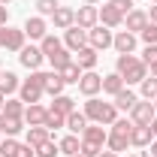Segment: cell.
Returning <instances> with one entry per match:
<instances>
[{"instance_id": "11a10c76", "label": "cell", "mask_w": 157, "mask_h": 157, "mask_svg": "<svg viewBox=\"0 0 157 157\" xmlns=\"http://www.w3.org/2000/svg\"><path fill=\"white\" fill-rule=\"evenodd\" d=\"M73 157H85V154H73Z\"/></svg>"}, {"instance_id": "f1b7e54d", "label": "cell", "mask_w": 157, "mask_h": 157, "mask_svg": "<svg viewBox=\"0 0 157 157\" xmlns=\"http://www.w3.org/2000/svg\"><path fill=\"white\" fill-rule=\"evenodd\" d=\"M45 139H52V130H45V127H27V139H24L27 145L36 148V145H42Z\"/></svg>"}, {"instance_id": "ab89813d", "label": "cell", "mask_w": 157, "mask_h": 157, "mask_svg": "<svg viewBox=\"0 0 157 157\" xmlns=\"http://www.w3.org/2000/svg\"><path fill=\"white\" fill-rule=\"evenodd\" d=\"M109 3L115 6V9L121 12V15H127V12H133V9H136V6H133L136 0H109Z\"/></svg>"}, {"instance_id": "ee69618b", "label": "cell", "mask_w": 157, "mask_h": 157, "mask_svg": "<svg viewBox=\"0 0 157 157\" xmlns=\"http://www.w3.org/2000/svg\"><path fill=\"white\" fill-rule=\"evenodd\" d=\"M148 151H151V157H157V139L151 142V145H148Z\"/></svg>"}, {"instance_id": "ac0fdd59", "label": "cell", "mask_w": 157, "mask_h": 157, "mask_svg": "<svg viewBox=\"0 0 157 157\" xmlns=\"http://www.w3.org/2000/svg\"><path fill=\"white\" fill-rule=\"evenodd\" d=\"M100 24L103 27H121L124 24V15L118 12L112 3H106V6H100Z\"/></svg>"}, {"instance_id": "277c9868", "label": "cell", "mask_w": 157, "mask_h": 157, "mask_svg": "<svg viewBox=\"0 0 157 157\" xmlns=\"http://www.w3.org/2000/svg\"><path fill=\"white\" fill-rule=\"evenodd\" d=\"M27 45V36H24V30L21 27H0V48H6V52H21Z\"/></svg>"}, {"instance_id": "4dcf8cb0", "label": "cell", "mask_w": 157, "mask_h": 157, "mask_svg": "<svg viewBox=\"0 0 157 157\" xmlns=\"http://www.w3.org/2000/svg\"><path fill=\"white\" fill-rule=\"evenodd\" d=\"M39 48H42V55H45V60H48L55 52H60V48H63V42H60L58 36H52V33H48V36L39 39Z\"/></svg>"}, {"instance_id": "f907efd6", "label": "cell", "mask_w": 157, "mask_h": 157, "mask_svg": "<svg viewBox=\"0 0 157 157\" xmlns=\"http://www.w3.org/2000/svg\"><path fill=\"white\" fill-rule=\"evenodd\" d=\"M0 3H3V6H9V3H12V0H0Z\"/></svg>"}, {"instance_id": "d4e9b609", "label": "cell", "mask_w": 157, "mask_h": 157, "mask_svg": "<svg viewBox=\"0 0 157 157\" xmlns=\"http://www.w3.org/2000/svg\"><path fill=\"white\" fill-rule=\"evenodd\" d=\"M58 148H60V154H67V157H73L82 151V139L76 136V133H67L63 139H58Z\"/></svg>"}, {"instance_id": "7dc6e473", "label": "cell", "mask_w": 157, "mask_h": 157, "mask_svg": "<svg viewBox=\"0 0 157 157\" xmlns=\"http://www.w3.org/2000/svg\"><path fill=\"white\" fill-rule=\"evenodd\" d=\"M151 133H154V139H157V118L151 121Z\"/></svg>"}, {"instance_id": "484cf974", "label": "cell", "mask_w": 157, "mask_h": 157, "mask_svg": "<svg viewBox=\"0 0 157 157\" xmlns=\"http://www.w3.org/2000/svg\"><path fill=\"white\" fill-rule=\"evenodd\" d=\"M127 85H124V78L118 76V73H109V76H103V94H109V97H115L118 91H124Z\"/></svg>"}, {"instance_id": "4fadbf2b", "label": "cell", "mask_w": 157, "mask_h": 157, "mask_svg": "<svg viewBox=\"0 0 157 157\" xmlns=\"http://www.w3.org/2000/svg\"><path fill=\"white\" fill-rule=\"evenodd\" d=\"M63 88H67V82L60 78L58 70H48V73H42V91H45L48 97H58V94H63Z\"/></svg>"}, {"instance_id": "7bdbcfd3", "label": "cell", "mask_w": 157, "mask_h": 157, "mask_svg": "<svg viewBox=\"0 0 157 157\" xmlns=\"http://www.w3.org/2000/svg\"><path fill=\"white\" fill-rule=\"evenodd\" d=\"M148 21H154V24H157V3L151 6V12H148Z\"/></svg>"}, {"instance_id": "f6af8a7d", "label": "cell", "mask_w": 157, "mask_h": 157, "mask_svg": "<svg viewBox=\"0 0 157 157\" xmlns=\"http://www.w3.org/2000/svg\"><path fill=\"white\" fill-rule=\"evenodd\" d=\"M100 157H121V154H115V151H109V148H103V154Z\"/></svg>"}, {"instance_id": "44dd1931", "label": "cell", "mask_w": 157, "mask_h": 157, "mask_svg": "<svg viewBox=\"0 0 157 157\" xmlns=\"http://www.w3.org/2000/svg\"><path fill=\"white\" fill-rule=\"evenodd\" d=\"M55 100V103H52V106H48V112H58V115H73V112H76V100L73 97H67V94H58V97H52Z\"/></svg>"}, {"instance_id": "836d02e7", "label": "cell", "mask_w": 157, "mask_h": 157, "mask_svg": "<svg viewBox=\"0 0 157 157\" xmlns=\"http://www.w3.org/2000/svg\"><path fill=\"white\" fill-rule=\"evenodd\" d=\"M58 154H60V148L55 139H45L42 145H36V157H58Z\"/></svg>"}, {"instance_id": "52a82bcc", "label": "cell", "mask_w": 157, "mask_h": 157, "mask_svg": "<svg viewBox=\"0 0 157 157\" xmlns=\"http://www.w3.org/2000/svg\"><path fill=\"white\" fill-rule=\"evenodd\" d=\"M97 24H100V9H97V6L85 3V6H78V9H76V27L91 30V27H97Z\"/></svg>"}, {"instance_id": "8992f818", "label": "cell", "mask_w": 157, "mask_h": 157, "mask_svg": "<svg viewBox=\"0 0 157 157\" xmlns=\"http://www.w3.org/2000/svg\"><path fill=\"white\" fill-rule=\"evenodd\" d=\"M154 118H157V109H154V103H151V100H139L136 106L130 109V121L139 124V127H148Z\"/></svg>"}, {"instance_id": "ffe728a7", "label": "cell", "mask_w": 157, "mask_h": 157, "mask_svg": "<svg viewBox=\"0 0 157 157\" xmlns=\"http://www.w3.org/2000/svg\"><path fill=\"white\" fill-rule=\"evenodd\" d=\"M112 100H115V109H118V112H130V109L139 103V94H136V91H130V88H124V91H118Z\"/></svg>"}, {"instance_id": "74e56055", "label": "cell", "mask_w": 157, "mask_h": 157, "mask_svg": "<svg viewBox=\"0 0 157 157\" xmlns=\"http://www.w3.org/2000/svg\"><path fill=\"white\" fill-rule=\"evenodd\" d=\"M42 127H45V130H60V127H67V118L58 115V112H48V118H45Z\"/></svg>"}, {"instance_id": "60d3db41", "label": "cell", "mask_w": 157, "mask_h": 157, "mask_svg": "<svg viewBox=\"0 0 157 157\" xmlns=\"http://www.w3.org/2000/svg\"><path fill=\"white\" fill-rule=\"evenodd\" d=\"M142 63H145V67L157 63V45H145V52H142Z\"/></svg>"}, {"instance_id": "5bb4252c", "label": "cell", "mask_w": 157, "mask_h": 157, "mask_svg": "<svg viewBox=\"0 0 157 157\" xmlns=\"http://www.w3.org/2000/svg\"><path fill=\"white\" fill-rule=\"evenodd\" d=\"M45 118H48V109H45V106H39V103L24 106V124H27V127H42Z\"/></svg>"}, {"instance_id": "d6a6232c", "label": "cell", "mask_w": 157, "mask_h": 157, "mask_svg": "<svg viewBox=\"0 0 157 157\" xmlns=\"http://www.w3.org/2000/svg\"><path fill=\"white\" fill-rule=\"evenodd\" d=\"M139 97L142 100H154L157 97V78L154 76H148V78L139 82Z\"/></svg>"}, {"instance_id": "9c48e42d", "label": "cell", "mask_w": 157, "mask_h": 157, "mask_svg": "<svg viewBox=\"0 0 157 157\" xmlns=\"http://www.w3.org/2000/svg\"><path fill=\"white\" fill-rule=\"evenodd\" d=\"M78 91H82L85 97H97L100 91H103V76H97L94 70L82 73V78H78Z\"/></svg>"}, {"instance_id": "b9f144b4", "label": "cell", "mask_w": 157, "mask_h": 157, "mask_svg": "<svg viewBox=\"0 0 157 157\" xmlns=\"http://www.w3.org/2000/svg\"><path fill=\"white\" fill-rule=\"evenodd\" d=\"M6 24H9V9L0 3V27H6Z\"/></svg>"}, {"instance_id": "c3c4849f", "label": "cell", "mask_w": 157, "mask_h": 157, "mask_svg": "<svg viewBox=\"0 0 157 157\" xmlns=\"http://www.w3.org/2000/svg\"><path fill=\"white\" fill-rule=\"evenodd\" d=\"M3 103H6V97H3V94H0V112H3Z\"/></svg>"}, {"instance_id": "5b68a950", "label": "cell", "mask_w": 157, "mask_h": 157, "mask_svg": "<svg viewBox=\"0 0 157 157\" xmlns=\"http://www.w3.org/2000/svg\"><path fill=\"white\" fill-rule=\"evenodd\" d=\"M112 39H115L112 27H103V24H97V27H91V30H88V45H91V48H97V52L112 48Z\"/></svg>"}, {"instance_id": "8fae6325", "label": "cell", "mask_w": 157, "mask_h": 157, "mask_svg": "<svg viewBox=\"0 0 157 157\" xmlns=\"http://www.w3.org/2000/svg\"><path fill=\"white\" fill-rule=\"evenodd\" d=\"M63 45L76 55L78 48H85V45H88V30H82V27H76V24H73L70 30H63Z\"/></svg>"}, {"instance_id": "7402d4cb", "label": "cell", "mask_w": 157, "mask_h": 157, "mask_svg": "<svg viewBox=\"0 0 157 157\" xmlns=\"http://www.w3.org/2000/svg\"><path fill=\"white\" fill-rule=\"evenodd\" d=\"M124 24H127V30H130V33H136V36H139V30L148 24V12L133 9V12H127V15H124Z\"/></svg>"}, {"instance_id": "d590c367", "label": "cell", "mask_w": 157, "mask_h": 157, "mask_svg": "<svg viewBox=\"0 0 157 157\" xmlns=\"http://www.w3.org/2000/svg\"><path fill=\"white\" fill-rule=\"evenodd\" d=\"M18 139L15 136H6L3 142H0V157H15V151H18Z\"/></svg>"}, {"instance_id": "f5cc1de1", "label": "cell", "mask_w": 157, "mask_h": 157, "mask_svg": "<svg viewBox=\"0 0 157 157\" xmlns=\"http://www.w3.org/2000/svg\"><path fill=\"white\" fill-rule=\"evenodd\" d=\"M0 127H3V115H0Z\"/></svg>"}, {"instance_id": "7c38bea8", "label": "cell", "mask_w": 157, "mask_h": 157, "mask_svg": "<svg viewBox=\"0 0 157 157\" xmlns=\"http://www.w3.org/2000/svg\"><path fill=\"white\" fill-rule=\"evenodd\" d=\"M24 36L27 39H42V36H48V24H45V18L42 15H30V18L24 21Z\"/></svg>"}, {"instance_id": "3957f363", "label": "cell", "mask_w": 157, "mask_h": 157, "mask_svg": "<svg viewBox=\"0 0 157 157\" xmlns=\"http://www.w3.org/2000/svg\"><path fill=\"white\" fill-rule=\"evenodd\" d=\"M45 91H42V70H33L30 73V78H24L18 88V100L24 103V106H33V103H39V97H42Z\"/></svg>"}, {"instance_id": "1f68e13d", "label": "cell", "mask_w": 157, "mask_h": 157, "mask_svg": "<svg viewBox=\"0 0 157 157\" xmlns=\"http://www.w3.org/2000/svg\"><path fill=\"white\" fill-rule=\"evenodd\" d=\"M21 130H27V127H24V118H3L0 133H6V136H18Z\"/></svg>"}, {"instance_id": "2e32d148", "label": "cell", "mask_w": 157, "mask_h": 157, "mask_svg": "<svg viewBox=\"0 0 157 157\" xmlns=\"http://www.w3.org/2000/svg\"><path fill=\"white\" fill-rule=\"evenodd\" d=\"M106 139H109V130H103V124H88L82 130V142H94V145L106 148Z\"/></svg>"}, {"instance_id": "816d5d0a", "label": "cell", "mask_w": 157, "mask_h": 157, "mask_svg": "<svg viewBox=\"0 0 157 157\" xmlns=\"http://www.w3.org/2000/svg\"><path fill=\"white\" fill-rule=\"evenodd\" d=\"M151 103H154V109H157V97H154V100H151Z\"/></svg>"}, {"instance_id": "9f6ffc18", "label": "cell", "mask_w": 157, "mask_h": 157, "mask_svg": "<svg viewBox=\"0 0 157 157\" xmlns=\"http://www.w3.org/2000/svg\"><path fill=\"white\" fill-rule=\"evenodd\" d=\"M0 73H3V67H0Z\"/></svg>"}, {"instance_id": "f546056e", "label": "cell", "mask_w": 157, "mask_h": 157, "mask_svg": "<svg viewBox=\"0 0 157 157\" xmlns=\"http://www.w3.org/2000/svg\"><path fill=\"white\" fill-rule=\"evenodd\" d=\"M85 127H88V118H85V112H73V115H67V130H70V133H82V130H85Z\"/></svg>"}, {"instance_id": "6f0895ef", "label": "cell", "mask_w": 157, "mask_h": 157, "mask_svg": "<svg viewBox=\"0 0 157 157\" xmlns=\"http://www.w3.org/2000/svg\"><path fill=\"white\" fill-rule=\"evenodd\" d=\"M154 3H157V0H154Z\"/></svg>"}, {"instance_id": "db71d44e", "label": "cell", "mask_w": 157, "mask_h": 157, "mask_svg": "<svg viewBox=\"0 0 157 157\" xmlns=\"http://www.w3.org/2000/svg\"><path fill=\"white\" fill-rule=\"evenodd\" d=\"M127 157H139V154H127Z\"/></svg>"}, {"instance_id": "681fc988", "label": "cell", "mask_w": 157, "mask_h": 157, "mask_svg": "<svg viewBox=\"0 0 157 157\" xmlns=\"http://www.w3.org/2000/svg\"><path fill=\"white\" fill-rule=\"evenodd\" d=\"M85 3H91V6H97V3H100V0H85Z\"/></svg>"}, {"instance_id": "83f0119b", "label": "cell", "mask_w": 157, "mask_h": 157, "mask_svg": "<svg viewBox=\"0 0 157 157\" xmlns=\"http://www.w3.org/2000/svg\"><path fill=\"white\" fill-rule=\"evenodd\" d=\"M58 73H60V78H63L67 85H78V78H82V73H85V70L78 67L76 60H70V63H67L63 70H58Z\"/></svg>"}, {"instance_id": "30bf717a", "label": "cell", "mask_w": 157, "mask_h": 157, "mask_svg": "<svg viewBox=\"0 0 157 157\" xmlns=\"http://www.w3.org/2000/svg\"><path fill=\"white\" fill-rule=\"evenodd\" d=\"M136 33H130V30H118L115 39H112V48H115L118 55H133L136 52Z\"/></svg>"}, {"instance_id": "e575fe53", "label": "cell", "mask_w": 157, "mask_h": 157, "mask_svg": "<svg viewBox=\"0 0 157 157\" xmlns=\"http://www.w3.org/2000/svg\"><path fill=\"white\" fill-rule=\"evenodd\" d=\"M139 39H142L145 45H157V24L154 21H148V24L139 30Z\"/></svg>"}, {"instance_id": "7a4b0ae2", "label": "cell", "mask_w": 157, "mask_h": 157, "mask_svg": "<svg viewBox=\"0 0 157 157\" xmlns=\"http://www.w3.org/2000/svg\"><path fill=\"white\" fill-rule=\"evenodd\" d=\"M85 118L94 121V124H109L112 127L118 121V109H115V103H103L97 97H88V103H85Z\"/></svg>"}, {"instance_id": "e0dca14e", "label": "cell", "mask_w": 157, "mask_h": 157, "mask_svg": "<svg viewBox=\"0 0 157 157\" xmlns=\"http://www.w3.org/2000/svg\"><path fill=\"white\" fill-rule=\"evenodd\" d=\"M151 142H154L151 124H148V127H139V124H133V130H130V145H136V148H148Z\"/></svg>"}, {"instance_id": "f35d334b", "label": "cell", "mask_w": 157, "mask_h": 157, "mask_svg": "<svg viewBox=\"0 0 157 157\" xmlns=\"http://www.w3.org/2000/svg\"><path fill=\"white\" fill-rule=\"evenodd\" d=\"M78 154H85V157H100L103 154V145H94V142H82V151Z\"/></svg>"}, {"instance_id": "bcb514c9", "label": "cell", "mask_w": 157, "mask_h": 157, "mask_svg": "<svg viewBox=\"0 0 157 157\" xmlns=\"http://www.w3.org/2000/svg\"><path fill=\"white\" fill-rule=\"evenodd\" d=\"M148 76H154V78H157V63H151V67H148Z\"/></svg>"}, {"instance_id": "ba28073f", "label": "cell", "mask_w": 157, "mask_h": 157, "mask_svg": "<svg viewBox=\"0 0 157 157\" xmlns=\"http://www.w3.org/2000/svg\"><path fill=\"white\" fill-rule=\"evenodd\" d=\"M18 60H21V67H24V70H30V73H33V70L42 67L45 55H42V48H39V45H24V48L18 52Z\"/></svg>"}, {"instance_id": "d6986e66", "label": "cell", "mask_w": 157, "mask_h": 157, "mask_svg": "<svg viewBox=\"0 0 157 157\" xmlns=\"http://www.w3.org/2000/svg\"><path fill=\"white\" fill-rule=\"evenodd\" d=\"M97 58H100V52H97V48L85 45V48H78V52H76V58H73V60H76L78 67L88 73V70H94V67H97Z\"/></svg>"}, {"instance_id": "4316f807", "label": "cell", "mask_w": 157, "mask_h": 157, "mask_svg": "<svg viewBox=\"0 0 157 157\" xmlns=\"http://www.w3.org/2000/svg\"><path fill=\"white\" fill-rule=\"evenodd\" d=\"M0 115H3V118H24V103H21L18 97H6Z\"/></svg>"}, {"instance_id": "6da1fadb", "label": "cell", "mask_w": 157, "mask_h": 157, "mask_svg": "<svg viewBox=\"0 0 157 157\" xmlns=\"http://www.w3.org/2000/svg\"><path fill=\"white\" fill-rule=\"evenodd\" d=\"M115 73L124 78V85L130 88V85H139L142 78H148V67H145L142 58H136V55H118Z\"/></svg>"}, {"instance_id": "8d00e7d4", "label": "cell", "mask_w": 157, "mask_h": 157, "mask_svg": "<svg viewBox=\"0 0 157 157\" xmlns=\"http://www.w3.org/2000/svg\"><path fill=\"white\" fill-rule=\"evenodd\" d=\"M60 6V0H36V12L45 18V15H55V9Z\"/></svg>"}, {"instance_id": "cb8c5ba5", "label": "cell", "mask_w": 157, "mask_h": 157, "mask_svg": "<svg viewBox=\"0 0 157 157\" xmlns=\"http://www.w3.org/2000/svg\"><path fill=\"white\" fill-rule=\"evenodd\" d=\"M18 88H21V78L15 76V73H9V70L0 73V94H3V97H12Z\"/></svg>"}, {"instance_id": "9a60e30c", "label": "cell", "mask_w": 157, "mask_h": 157, "mask_svg": "<svg viewBox=\"0 0 157 157\" xmlns=\"http://www.w3.org/2000/svg\"><path fill=\"white\" fill-rule=\"evenodd\" d=\"M52 21H55L58 30H70V27L76 24V9H70V6H58L55 15H52Z\"/></svg>"}, {"instance_id": "603a6c76", "label": "cell", "mask_w": 157, "mask_h": 157, "mask_svg": "<svg viewBox=\"0 0 157 157\" xmlns=\"http://www.w3.org/2000/svg\"><path fill=\"white\" fill-rule=\"evenodd\" d=\"M127 145H130V133H118V130H109V139H106V148H109V151L121 154V151H127Z\"/></svg>"}]
</instances>
